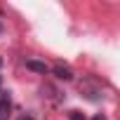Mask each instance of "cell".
I'll return each instance as SVG.
<instances>
[{"label":"cell","mask_w":120,"mask_h":120,"mask_svg":"<svg viewBox=\"0 0 120 120\" xmlns=\"http://www.w3.org/2000/svg\"><path fill=\"white\" fill-rule=\"evenodd\" d=\"M54 75H56L59 80H71V78H73V71H71L68 66H64V64H59V66H54Z\"/></svg>","instance_id":"6da1fadb"},{"label":"cell","mask_w":120,"mask_h":120,"mask_svg":"<svg viewBox=\"0 0 120 120\" xmlns=\"http://www.w3.org/2000/svg\"><path fill=\"white\" fill-rule=\"evenodd\" d=\"M26 68L38 71V73H47V66H45L42 61H35V59H26Z\"/></svg>","instance_id":"7a4b0ae2"},{"label":"cell","mask_w":120,"mask_h":120,"mask_svg":"<svg viewBox=\"0 0 120 120\" xmlns=\"http://www.w3.org/2000/svg\"><path fill=\"white\" fill-rule=\"evenodd\" d=\"M10 111H12L10 101L7 99H0V120H7L10 118Z\"/></svg>","instance_id":"3957f363"},{"label":"cell","mask_w":120,"mask_h":120,"mask_svg":"<svg viewBox=\"0 0 120 120\" xmlns=\"http://www.w3.org/2000/svg\"><path fill=\"white\" fill-rule=\"evenodd\" d=\"M71 120H85V115L80 111H71Z\"/></svg>","instance_id":"277c9868"},{"label":"cell","mask_w":120,"mask_h":120,"mask_svg":"<svg viewBox=\"0 0 120 120\" xmlns=\"http://www.w3.org/2000/svg\"><path fill=\"white\" fill-rule=\"evenodd\" d=\"M92 120H106V115H101V113H99V115H94Z\"/></svg>","instance_id":"5b68a950"},{"label":"cell","mask_w":120,"mask_h":120,"mask_svg":"<svg viewBox=\"0 0 120 120\" xmlns=\"http://www.w3.org/2000/svg\"><path fill=\"white\" fill-rule=\"evenodd\" d=\"M19 120H33V118H19Z\"/></svg>","instance_id":"8992f818"},{"label":"cell","mask_w":120,"mask_h":120,"mask_svg":"<svg viewBox=\"0 0 120 120\" xmlns=\"http://www.w3.org/2000/svg\"><path fill=\"white\" fill-rule=\"evenodd\" d=\"M0 64H3V59H0Z\"/></svg>","instance_id":"52a82bcc"}]
</instances>
